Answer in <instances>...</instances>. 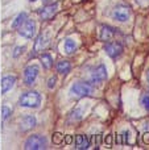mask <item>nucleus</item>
Returning <instances> with one entry per match:
<instances>
[{"label": "nucleus", "mask_w": 149, "mask_h": 150, "mask_svg": "<svg viewBox=\"0 0 149 150\" xmlns=\"http://www.w3.org/2000/svg\"><path fill=\"white\" fill-rule=\"evenodd\" d=\"M128 134L129 133L128 132H123L121 133V144H123V145H126V144H128Z\"/></svg>", "instance_id": "25"}, {"label": "nucleus", "mask_w": 149, "mask_h": 150, "mask_svg": "<svg viewBox=\"0 0 149 150\" xmlns=\"http://www.w3.org/2000/svg\"><path fill=\"white\" fill-rule=\"evenodd\" d=\"M143 142L144 144H149V132H145L143 136Z\"/></svg>", "instance_id": "28"}, {"label": "nucleus", "mask_w": 149, "mask_h": 150, "mask_svg": "<svg viewBox=\"0 0 149 150\" xmlns=\"http://www.w3.org/2000/svg\"><path fill=\"white\" fill-rule=\"evenodd\" d=\"M63 137H65V136H63L62 133L55 132L54 134H53V144H55V145H61V144L63 142Z\"/></svg>", "instance_id": "19"}, {"label": "nucleus", "mask_w": 149, "mask_h": 150, "mask_svg": "<svg viewBox=\"0 0 149 150\" xmlns=\"http://www.w3.org/2000/svg\"><path fill=\"white\" fill-rule=\"evenodd\" d=\"M104 50L111 58L116 59V58H119L121 54H123L124 47H123V45H121L120 42L111 41V42H107V44L104 45Z\"/></svg>", "instance_id": "6"}, {"label": "nucleus", "mask_w": 149, "mask_h": 150, "mask_svg": "<svg viewBox=\"0 0 149 150\" xmlns=\"http://www.w3.org/2000/svg\"><path fill=\"white\" fill-rule=\"evenodd\" d=\"M116 30H118V29L112 28V26H110V25H103L102 28H100V34H99L100 40H102V41H110V40H112L114 36L116 34Z\"/></svg>", "instance_id": "11"}, {"label": "nucleus", "mask_w": 149, "mask_h": 150, "mask_svg": "<svg viewBox=\"0 0 149 150\" xmlns=\"http://www.w3.org/2000/svg\"><path fill=\"white\" fill-rule=\"evenodd\" d=\"M106 79H107V69H106L104 65H99L94 71H92L91 82L92 83H100Z\"/></svg>", "instance_id": "9"}, {"label": "nucleus", "mask_w": 149, "mask_h": 150, "mask_svg": "<svg viewBox=\"0 0 149 150\" xmlns=\"http://www.w3.org/2000/svg\"><path fill=\"white\" fill-rule=\"evenodd\" d=\"M40 59H41V63H42V66H44L45 69H50L53 66V58H52V55L48 54V53L41 54Z\"/></svg>", "instance_id": "16"}, {"label": "nucleus", "mask_w": 149, "mask_h": 150, "mask_svg": "<svg viewBox=\"0 0 149 150\" xmlns=\"http://www.w3.org/2000/svg\"><path fill=\"white\" fill-rule=\"evenodd\" d=\"M37 124V120L34 116H32V115H28V116H24L23 119H21L20 121V129L23 130V132H26V130L32 129V128H34Z\"/></svg>", "instance_id": "10"}, {"label": "nucleus", "mask_w": 149, "mask_h": 150, "mask_svg": "<svg viewBox=\"0 0 149 150\" xmlns=\"http://www.w3.org/2000/svg\"><path fill=\"white\" fill-rule=\"evenodd\" d=\"M18 104L25 108H38L41 104V95L37 91H28L20 96Z\"/></svg>", "instance_id": "1"}, {"label": "nucleus", "mask_w": 149, "mask_h": 150, "mask_svg": "<svg viewBox=\"0 0 149 150\" xmlns=\"http://www.w3.org/2000/svg\"><path fill=\"white\" fill-rule=\"evenodd\" d=\"M46 138L44 136L40 134H32L31 137L26 138L25 144H24V148L26 150H42L46 149Z\"/></svg>", "instance_id": "2"}, {"label": "nucleus", "mask_w": 149, "mask_h": 150, "mask_svg": "<svg viewBox=\"0 0 149 150\" xmlns=\"http://www.w3.org/2000/svg\"><path fill=\"white\" fill-rule=\"evenodd\" d=\"M57 9H58V4L57 3H52V4H48V5H45V7L40 8L38 16L41 17V20L48 21L54 17V15L57 13Z\"/></svg>", "instance_id": "7"}, {"label": "nucleus", "mask_w": 149, "mask_h": 150, "mask_svg": "<svg viewBox=\"0 0 149 150\" xmlns=\"http://www.w3.org/2000/svg\"><path fill=\"white\" fill-rule=\"evenodd\" d=\"M29 1H36V0H29Z\"/></svg>", "instance_id": "31"}, {"label": "nucleus", "mask_w": 149, "mask_h": 150, "mask_svg": "<svg viewBox=\"0 0 149 150\" xmlns=\"http://www.w3.org/2000/svg\"><path fill=\"white\" fill-rule=\"evenodd\" d=\"M136 1H137V3H143V1L147 3V1H149V0H136Z\"/></svg>", "instance_id": "29"}, {"label": "nucleus", "mask_w": 149, "mask_h": 150, "mask_svg": "<svg viewBox=\"0 0 149 150\" xmlns=\"http://www.w3.org/2000/svg\"><path fill=\"white\" fill-rule=\"evenodd\" d=\"M25 50V47H21V46H17V47H15V50H13V57L15 58H17L18 55L21 54V53Z\"/></svg>", "instance_id": "23"}, {"label": "nucleus", "mask_w": 149, "mask_h": 150, "mask_svg": "<svg viewBox=\"0 0 149 150\" xmlns=\"http://www.w3.org/2000/svg\"><path fill=\"white\" fill-rule=\"evenodd\" d=\"M11 113H12V111H11L9 107H7V105L1 107V117H3V120H7L8 117L11 116Z\"/></svg>", "instance_id": "20"}, {"label": "nucleus", "mask_w": 149, "mask_h": 150, "mask_svg": "<svg viewBox=\"0 0 149 150\" xmlns=\"http://www.w3.org/2000/svg\"><path fill=\"white\" fill-rule=\"evenodd\" d=\"M82 111L81 109H75V111L73 112V116H71V119H74V120H79L82 117Z\"/></svg>", "instance_id": "24"}, {"label": "nucleus", "mask_w": 149, "mask_h": 150, "mask_svg": "<svg viewBox=\"0 0 149 150\" xmlns=\"http://www.w3.org/2000/svg\"><path fill=\"white\" fill-rule=\"evenodd\" d=\"M140 103H141V105L144 107L147 111H149V95H148V93H144V95L141 96V99H140Z\"/></svg>", "instance_id": "21"}, {"label": "nucleus", "mask_w": 149, "mask_h": 150, "mask_svg": "<svg viewBox=\"0 0 149 150\" xmlns=\"http://www.w3.org/2000/svg\"><path fill=\"white\" fill-rule=\"evenodd\" d=\"M16 78L12 75H7L1 79V93H7L9 90H12V87L15 86Z\"/></svg>", "instance_id": "12"}, {"label": "nucleus", "mask_w": 149, "mask_h": 150, "mask_svg": "<svg viewBox=\"0 0 149 150\" xmlns=\"http://www.w3.org/2000/svg\"><path fill=\"white\" fill-rule=\"evenodd\" d=\"M92 92V87L89 84V83H74L70 88V93L71 95H75L78 98H83V96H89L90 93Z\"/></svg>", "instance_id": "3"}, {"label": "nucleus", "mask_w": 149, "mask_h": 150, "mask_svg": "<svg viewBox=\"0 0 149 150\" xmlns=\"http://www.w3.org/2000/svg\"><path fill=\"white\" fill-rule=\"evenodd\" d=\"M147 78H148V83H149V71H148V74H147Z\"/></svg>", "instance_id": "30"}, {"label": "nucleus", "mask_w": 149, "mask_h": 150, "mask_svg": "<svg viewBox=\"0 0 149 150\" xmlns=\"http://www.w3.org/2000/svg\"><path fill=\"white\" fill-rule=\"evenodd\" d=\"M104 142L107 144L108 146L111 145V144H112V136L111 134H108V136H106V138H104Z\"/></svg>", "instance_id": "27"}, {"label": "nucleus", "mask_w": 149, "mask_h": 150, "mask_svg": "<svg viewBox=\"0 0 149 150\" xmlns=\"http://www.w3.org/2000/svg\"><path fill=\"white\" fill-rule=\"evenodd\" d=\"M26 18H28V15H26L25 12L18 13V15L16 16V18L13 20V23H12V29H18L24 23H25Z\"/></svg>", "instance_id": "15"}, {"label": "nucleus", "mask_w": 149, "mask_h": 150, "mask_svg": "<svg viewBox=\"0 0 149 150\" xmlns=\"http://www.w3.org/2000/svg\"><path fill=\"white\" fill-rule=\"evenodd\" d=\"M75 50H77L75 41H74V40H71V38H67L65 41V52L67 53V54H73Z\"/></svg>", "instance_id": "17"}, {"label": "nucleus", "mask_w": 149, "mask_h": 150, "mask_svg": "<svg viewBox=\"0 0 149 150\" xmlns=\"http://www.w3.org/2000/svg\"><path fill=\"white\" fill-rule=\"evenodd\" d=\"M55 83H57V76L55 75H53V76H50L49 79H48V88H54L55 87Z\"/></svg>", "instance_id": "22"}, {"label": "nucleus", "mask_w": 149, "mask_h": 150, "mask_svg": "<svg viewBox=\"0 0 149 150\" xmlns=\"http://www.w3.org/2000/svg\"><path fill=\"white\" fill-rule=\"evenodd\" d=\"M89 146H90V141L87 138V136L78 134L75 137V148L78 150H86L89 149Z\"/></svg>", "instance_id": "13"}, {"label": "nucleus", "mask_w": 149, "mask_h": 150, "mask_svg": "<svg viewBox=\"0 0 149 150\" xmlns=\"http://www.w3.org/2000/svg\"><path fill=\"white\" fill-rule=\"evenodd\" d=\"M112 17L115 18V20L120 21V23L128 21L129 17H131V9H129L128 5H124V4L116 5L112 12Z\"/></svg>", "instance_id": "4"}, {"label": "nucleus", "mask_w": 149, "mask_h": 150, "mask_svg": "<svg viewBox=\"0 0 149 150\" xmlns=\"http://www.w3.org/2000/svg\"><path fill=\"white\" fill-rule=\"evenodd\" d=\"M38 73H40V69L38 66L36 65H31L24 70V83L26 86H32L34 82H36L37 76H38Z\"/></svg>", "instance_id": "8"}, {"label": "nucleus", "mask_w": 149, "mask_h": 150, "mask_svg": "<svg viewBox=\"0 0 149 150\" xmlns=\"http://www.w3.org/2000/svg\"><path fill=\"white\" fill-rule=\"evenodd\" d=\"M42 47H44V37H42V34H41V36L37 37V41H36V44H34V53L38 52V50H42ZM34 53L31 57H34Z\"/></svg>", "instance_id": "18"}, {"label": "nucleus", "mask_w": 149, "mask_h": 150, "mask_svg": "<svg viewBox=\"0 0 149 150\" xmlns=\"http://www.w3.org/2000/svg\"><path fill=\"white\" fill-rule=\"evenodd\" d=\"M63 141H65L66 145H70V144L73 142V137H71V136H65V137H63Z\"/></svg>", "instance_id": "26"}, {"label": "nucleus", "mask_w": 149, "mask_h": 150, "mask_svg": "<svg viewBox=\"0 0 149 150\" xmlns=\"http://www.w3.org/2000/svg\"><path fill=\"white\" fill-rule=\"evenodd\" d=\"M18 33H20V36L25 37V38H28V40L33 38L34 34H36V23H34L33 20L26 18L25 23L18 28Z\"/></svg>", "instance_id": "5"}, {"label": "nucleus", "mask_w": 149, "mask_h": 150, "mask_svg": "<svg viewBox=\"0 0 149 150\" xmlns=\"http://www.w3.org/2000/svg\"><path fill=\"white\" fill-rule=\"evenodd\" d=\"M71 70V65L69 61H60L57 63V73L60 74H69Z\"/></svg>", "instance_id": "14"}]
</instances>
